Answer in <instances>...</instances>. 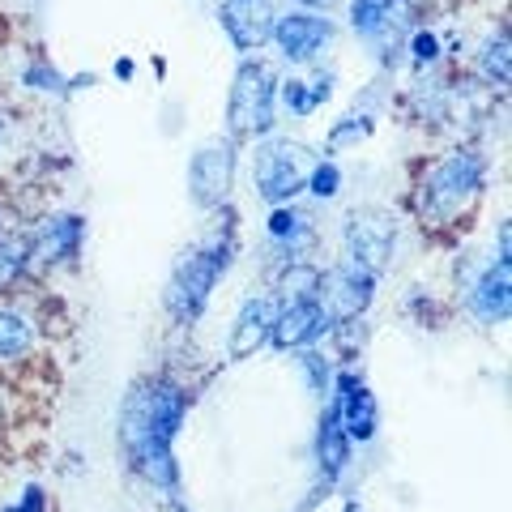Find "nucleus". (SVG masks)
<instances>
[{
  "instance_id": "1",
  "label": "nucleus",
  "mask_w": 512,
  "mask_h": 512,
  "mask_svg": "<svg viewBox=\"0 0 512 512\" xmlns=\"http://www.w3.org/2000/svg\"><path fill=\"white\" fill-rule=\"evenodd\" d=\"M184 423V393L167 380L141 384L128 397L124 419H120V436L128 448V461L158 487L175 483V461H171V440Z\"/></svg>"
},
{
  "instance_id": "2",
  "label": "nucleus",
  "mask_w": 512,
  "mask_h": 512,
  "mask_svg": "<svg viewBox=\"0 0 512 512\" xmlns=\"http://www.w3.org/2000/svg\"><path fill=\"white\" fill-rule=\"evenodd\" d=\"M478 188H483V158H478L474 150L448 154L444 163L431 167V175L423 180V214L436 218V222H448Z\"/></svg>"
},
{
  "instance_id": "3",
  "label": "nucleus",
  "mask_w": 512,
  "mask_h": 512,
  "mask_svg": "<svg viewBox=\"0 0 512 512\" xmlns=\"http://www.w3.org/2000/svg\"><path fill=\"white\" fill-rule=\"evenodd\" d=\"M227 248H205V252H188L180 265H175V274H171V286H167V308L175 320H192L201 308H205V299H210L214 291V282L218 274L227 269Z\"/></svg>"
},
{
  "instance_id": "4",
  "label": "nucleus",
  "mask_w": 512,
  "mask_h": 512,
  "mask_svg": "<svg viewBox=\"0 0 512 512\" xmlns=\"http://www.w3.org/2000/svg\"><path fill=\"white\" fill-rule=\"evenodd\" d=\"M274 69L261 60H248L235 73L231 86V128L239 137H256L274 124Z\"/></svg>"
},
{
  "instance_id": "5",
  "label": "nucleus",
  "mask_w": 512,
  "mask_h": 512,
  "mask_svg": "<svg viewBox=\"0 0 512 512\" xmlns=\"http://www.w3.org/2000/svg\"><path fill=\"white\" fill-rule=\"evenodd\" d=\"M308 175H312L308 150L295 146V141H269V146L256 154L252 180H256V192H261L269 205H282L308 184Z\"/></svg>"
},
{
  "instance_id": "6",
  "label": "nucleus",
  "mask_w": 512,
  "mask_h": 512,
  "mask_svg": "<svg viewBox=\"0 0 512 512\" xmlns=\"http://www.w3.org/2000/svg\"><path fill=\"white\" fill-rule=\"evenodd\" d=\"M269 39L278 43V52L291 64H308L320 56V47L333 39V26H329V18H320L312 9H295V13L274 18V35Z\"/></svg>"
},
{
  "instance_id": "7",
  "label": "nucleus",
  "mask_w": 512,
  "mask_h": 512,
  "mask_svg": "<svg viewBox=\"0 0 512 512\" xmlns=\"http://www.w3.org/2000/svg\"><path fill=\"white\" fill-rule=\"evenodd\" d=\"M372 286H376V274L372 269H363L359 261H346L333 269L329 278H320V291H325L329 299V316H338V320H355L367 303H372Z\"/></svg>"
},
{
  "instance_id": "8",
  "label": "nucleus",
  "mask_w": 512,
  "mask_h": 512,
  "mask_svg": "<svg viewBox=\"0 0 512 512\" xmlns=\"http://www.w3.org/2000/svg\"><path fill=\"white\" fill-rule=\"evenodd\" d=\"M231 167H235L231 141H214V146L197 150V158L188 167V184H192L197 205H222V197L231 188Z\"/></svg>"
},
{
  "instance_id": "9",
  "label": "nucleus",
  "mask_w": 512,
  "mask_h": 512,
  "mask_svg": "<svg viewBox=\"0 0 512 512\" xmlns=\"http://www.w3.org/2000/svg\"><path fill=\"white\" fill-rule=\"evenodd\" d=\"M329 312H325V303L320 299H291L286 308L278 312V320H274V346L278 350H299V346H308V342H316L320 333L329 329Z\"/></svg>"
},
{
  "instance_id": "10",
  "label": "nucleus",
  "mask_w": 512,
  "mask_h": 512,
  "mask_svg": "<svg viewBox=\"0 0 512 512\" xmlns=\"http://www.w3.org/2000/svg\"><path fill=\"white\" fill-rule=\"evenodd\" d=\"M393 222L389 218H380V214H355L350 218V227H346V248H350V261H359L363 269H376L389 261V252H393Z\"/></svg>"
},
{
  "instance_id": "11",
  "label": "nucleus",
  "mask_w": 512,
  "mask_h": 512,
  "mask_svg": "<svg viewBox=\"0 0 512 512\" xmlns=\"http://www.w3.org/2000/svg\"><path fill=\"white\" fill-rule=\"evenodd\" d=\"M218 18L227 26V35L239 52H252V47H261L269 35H274V13H269L265 0H227Z\"/></svg>"
},
{
  "instance_id": "12",
  "label": "nucleus",
  "mask_w": 512,
  "mask_h": 512,
  "mask_svg": "<svg viewBox=\"0 0 512 512\" xmlns=\"http://www.w3.org/2000/svg\"><path fill=\"white\" fill-rule=\"evenodd\" d=\"M333 410H338V423L350 440H372L376 436V397L363 380L342 376L338 380V397H333Z\"/></svg>"
},
{
  "instance_id": "13",
  "label": "nucleus",
  "mask_w": 512,
  "mask_h": 512,
  "mask_svg": "<svg viewBox=\"0 0 512 512\" xmlns=\"http://www.w3.org/2000/svg\"><path fill=\"white\" fill-rule=\"evenodd\" d=\"M274 320H278L274 299H248L244 312H239V320H235V333H231V355L235 359L252 355V350L274 333Z\"/></svg>"
},
{
  "instance_id": "14",
  "label": "nucleus",
  "mask_w": 512,
  "mask_h": 512,
  "mask_svg": "<svg viewBox=\"0 0 512 512\" xmlns=\"http://www.w3.org/2000/svg\"><path fill=\"white\" fill-rule=\"evenodd\" d=\"M77 244H82V218H47V227L30 244V256H39L43 265H56L77 256Z\"/></svg>"
},
{
  "instance_id": "15",
  "label": "nucleus",
  "mask_w": 512,
  "mask_h": 512,
  "mask_svg": "<svg viewBox=\"0 0 512 512\" xmlns=\"http://www.w3.org/2000/svg\"><path fill=\"white\" fill-rule=\"evenodd\" d=\"M316 457H320V470L325 478H338L350 461V436L342 431L338 423V410H325V419H320V436H316Z\"/></svg>"
},
{
  "instance_id": "16",
  "label": "nucleus",
  "mask_w": 512,
  "mask_h": 512,
  "mask_svg": "<svg viewBox=\"0 0 512 512\" xmlns=\"http://www.w3.org/2000/svg\"><path fill=\"white\" fill-rule=\"evenodd\" d=\"M474 312L483 320H504L508 316V261L504 256L487 269L483 282L474 286Z\"/></svg>"
},
{
  "instance_id": "17",
  "label": "nucleus",
  "mask_w": 512,
  "mask_h": 512,
  "mask_svg": "<svg viewBox=\"0 0 512 512\" xmlns=\"http://www.w3.org/2000/svg\"><path fill=\"white\" fill-rule=\"evenodd\" d=\"M393 13H397V0H350V26L363 39H376L384 30H393Z\"/></svg>"
},
{
  "instance_id": "18",
  "label": "nucleus",
  "mask_w": 512,
  "mask_h": 512,
  "mask_svg": "<svg viewBox=\"0 0 512 512\" xmlns=\"http://www.w3.org/2000/svg\"><path fill=\"white\" fill-rule=\"evenodd\" d=\"M269 235H274L278 244H286V248H291V261H295L299 244H308V239H312L308 214H299V210H286V205H278V210L269 214Z\"/></svg>"
},
{
  "instance_id": "19",
  "label": "nucleus",
  "mask_w": 512,
  "mask_h": 512,
  "mask_svg": "<svg viewBox=\"0 0 512 512\" xmlns=\"http://www.w3.org/2000/svg\"><path fill=\"white\" fill-rule=\"evenodd\" d=\"M320 99H329V77H316V82H299V77H291V82L282 86V103L291 107L295 116H312Z\"/></svg>"
},
{
  "instance_id": "20",
  "label": "nucleus",
  "mask_w": 512,
  "mask_h": 512,
  "mask_svg": "<svg viewBox=\"0 0 512 512\" xmlns=\"http://www.w3.org/2000/svg\"><path fill=\"white\" fill-rule=\"evenodd\" d=\"M478 73H483L491 86H508V35L504 30L495 39H487L483 56H478Z\"/></svg>"
},
{
  "instance_id": "21",
  "label": "nucleus",
  "mask_w": 512,
  "mask_h": 512,
  "mask_svg": "<svg viewBox=\"0 0 512 512\" xmlns=\"http://www.w3.org/2000/svg\"><path fill=\"white\" fill-rule=\"evenodd\" d=\"M30 350V325L18 312H0V359H18Z\"/></svg>"
},
{
  "instance_id": "22",
  "label": "nucleus",
  "mask_w": 512,
  "mask_h": 512,
  "mask_svg": "<svg viewBox=\"0 0 512 512\" xmlns=\"http://www.w3.org/2000/svg\"><path fill=\"white\" fill-rule=\"evenodd\" d=\"M312 192L316 197H338V184H342V171H338V163H320V167H312Z\"/></svg>"
},
{
  "instance_id": "23",
  "label": "nucleus",
  "mask_w": 512,
  "mask_h": 512,
  "mask_svg": "<svg viewBox=\"0 0 512 512\" xmlns=\"http://www.w3.org/2000/svg\"><path fill=\"white\" fill-rule=\"evenodd\" d=\"M299 367H303V376H308V384H312V393H325V384H329V363L320 359V355H303L299 359Z\"/></svg>"
},
{
  "instance_id": "24",
  "label": "nucleus",
  "mask_w": 512,
  "mask_h": 512,
  "mask_svg": "<svg viewBox=\"0 0 512 512\" xmlns=\"http://www.w3.org/2000/svg\"><path fill=\"white\" fill-rule=\"evenodd\" d=\"M26 86H35V90H64L60 73H56V69H43V64H35V69H26Z\"/></svg>"
},
{
  "instance_id": "25",
  "label": "nucleus",
  "mask_w": 512,
  "mask_h": 512,
  "mask_svg": "<svg viewBox=\"0 0 512 512\" xmlns=\"http://www.w3.org/2000/svg\"><path fill=\"white\" fill-rule=\"evenodd\" d=\"M436 56H440L436 35H427V30H419V35H414V60H419V64H431Z\"/></svg>"
},
{
  "instance_id": "26",
  "label": "nucleus",
  "mask_w": 512,
  "mask_h": 512,
  "mask_svg": "<svg viewBox=\"0 0 512 512\" xmlns=\"http://www.w3.org/2000/svg\"><path fill=\"white\" fill-rule=\"evenodd\" d=\"M367 137V124H342L333 128V146H346V141H363Z\"/></svg>"
},
{
  "instance_id": "27",
  "label": "nucleus",
  "mask_w": 512,
  "mask_h": 512,
  "mask_svg": "<svg viewBox=\"0 0 512 512\" xmlns=\"http://www.w3.org/2000/svg\"><path fill=\"white\" fill-rule=\"evenodd\" d=\"M5 512H43V491H39V487H26L22 504H13V508H5Z\"/></svg>"
}]
</instances>
